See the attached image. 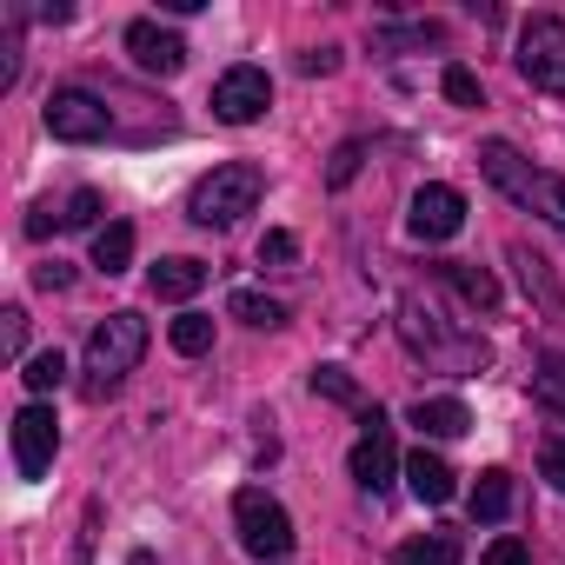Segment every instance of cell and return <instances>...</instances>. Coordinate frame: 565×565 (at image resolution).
<instances>
[{
	"mask_svg": "<svg viewBox=\"0 0 565 565\" xmlns=\"http://www.w3.org/2000/svg\"><path fill=\"white\" fill-rule=\"evenodd\" d=\"M140 360H147V320H140L134 307L107 313V320L87 333V353H81V393H87V399H114Z\"/></svg>",
	"mask_w": 565,
	"mask_h": 565,
	"instance_id": "obj_1",
	"label": "cell"
},
{
	"mask_svg": "<svg viewBox=\"0 0 565 565\" xmlns=\"http://www.w3.org/2000/svg\"><path fill=\"white\" fill-rule=\"evenodd\" d=\"M479 173H486L512 206H525V213H539L545 226H558V233H565V173L532 167L512 140H486V147H479Z\"/></svg>",
	"mask_w": 565,
	"mask_h": 565,
	"instance_id": "obj_2",
	"label": "cell"
},
{
	"mask_svg": "<svg viewBox=\"0 0 565 565\" xmlns=\"http://www.w3.org/2000/svg\"><path fill=\"white\" fill-rule=\"evenodd\" d=\"M259 193H266V173H259L253 160H220L213 173L193 180V193H186V220L206 226V233H226V226H239V220L259 206Z\"/></svg>",
	"mask_w": 565,
	"mask_h": 565,
	"instance_id": "obj_3",
	"label": "cell"
},
{
	"mask_svg": "<svg viewBox=\"0 0 565 565\" xmlns=\"http://www.w3.org/2000/svg\"><path fill=\"white\" fill-rule=\"evenodd\" d=\"M399 340H406L419 360L446 366V373H479V366L492 360V347H486L479 333L452 340V333L439 327V313H433V307H419V300H399Z\"/></svg>",
	"mask_w": 565,
	"mask_h": 565,
	"instance_id": "obj_4",
	"label": "cell"
},
{
	"mask_svg": "<svg viewBox=\"0 0 565 565\" xmlns=\"http://www.w3.org/2000/svg\"><path fill=\"white\" fill-rule=\"evenodd\" d=\"M233 525H239V545L259 558V565H279V558H294V519L287 505H279L266 486H239L233 492Z\"/></svg>",
	"mask_w": 565,
	"mask_h": 565,
	"instance_id": "obj_5",
	"label": "cell"
},
{
	"mask_svg": "<svg viewBox=\"0 0 565 565\" xmlns=\"http://www.w3.org/2000/svg\"><path fill=\"white\" fill-rule=\"evenodd\" d=\"M519 81L565 100V21L558 14H525L519 21V54H512Z\"/></svg>",
	"mask_w": 565,
	"mask_h": 565,
	"instance_id": "obj_6",
	"label": "cell"
},
{
	"mask_svg": "<svg viewBox=\"0 0 565 565\" xmlns=\"http://www.w3.org/2000/svg\"><path fill=\"white\" fill-rule=\"evenodd\" d=\"M41 127L54 140H67V147H94V140L114 134V107L100 94H87V87H54L47 107H41Z\"/></svg>",
	"mask_w": 565,
	"mask_h": 565,
	"instance_id": "obj_7",
	"label": "cell"
},
{
	"mask_svg": "<svg viewBox=\"0 0 565 565\" xmlns=\"http://www.w3.org/2000/svg\"><path fill=\"white\" fill-rule=\"evenodd\" d=\"M8 446H14V472L21 479H47L54 459H61V419H54V406L28 399L14 413V426H8Z\"/></svg>",
	"mask_w": 565,
	"mask_h": 565,
	"instance_id": "obj_8",
	"label": "cell"
},
{
	"mask_svg": "<svg viewBox=\"0 0 565 565\" xmlns=\"http://www.w3.org/2000/svg\"><path fill=\"white\" fill-rule=\"evenodd\" d=\"M266 107H273V74L266 67L239 61L213 81V120L220 127H253V120H266Z\"/></svg>",
	"mask_w": 565,
	"mask_h": 565,
	"instance_id": "obj_9",
	"label": "cell"
},
{
	"mask_svg": "<svg viewBox=\"0 0 565 565\" xmlns=\"http://www.w3.org/2000/svg\"><path fill=\"white\" fill-rule=\"evenodd\" d=\"M347 472H353V486H360V492H373V499L393 486V472H406V466H399V446H393V426H386V413H380V406H366V413H360V446H353Z\"/></svg>",
	"mask_w": 565,
	"mask_h": 565,
	"instance_id": "obj_10",
	"label": "cell"
},
{
	"mask_svg": "<svg viewBox=\"0 0 565 565\" xmlns=\"http://www.w3.org/2000/svg\"><path fill=\"white\" fill-rule=\"evenodd\" d=\"M466 226V193L459 186H446V180H426L419 193H413V206H406V233L413 239H452Z\"/></svg>",
	"mask_w": 565,
	"mask_h": 565,
	"instance_id": "obj_11",
	"label": "cell"
},
{
	"mask_svg": "<svg viewBox=\"0 0 565 565\" xmlns=\"http://www.w3.org/2000/svg\"><path fill=\"white\" fill-rule=\"evenodd\" d=\"M127 54H134V67L153 74V81H173V74L186 67V41H180L173 28H160L153 14L127 21Z\"/></svg>",
	"mask_w": 565,
	"mask_h": 565,
	"instance_id": "obj_12",
	"label": "cell"
},
{
	"mask_svg": "<svg viewBox=\"0 0 565 565\" xmlns=\"http://www.w3.org/2000/svg\"><path fill=\"white\" fill-rule=\"evenodd\" d=\"M512 266H519V287H525V300H532L545 320H565V287H558L552 259H545V253H532L525 239H512Z\"/></svg>",
	"mask_w": 565,
	"mask_h": 565,
	"instance_id": "obj_13",
	"label": "cell"
},
{
	"mask_svg": "<svg viewBox=\"0 0 565 565\" xmlns=\"http://www.w3.org/2000/svg\"><path fill=\"white\" fill-rule=\"evenodd\" d=\"M433 279H446V287H452L472 313H492V307H499V279H492L486 266H472V259H439Z\"/></svg>",
	"mask_w": 565,
	"mask_h": 565,
	"instance_id": "obj_14",
	"label": "cell"
},
{
	"mask_svg": "<svg viewBox=\"0 0 565 565\" xmlns=\"http://www.w3.org/2000/svg\"><path fill=\"white\" fill-rule=\"evenodd\" d=\"M406 486H413V499L419 505H446L452 492H459V479H452V466L433 452V446H419V452H406Z\"/></svg>",
	"mask_w": 565,
	"mask_h": 565,
	"instance_id": "obj_15",
	"label": "cell"
},
{
	"mask_svg": "<svg viewBox=\"0 0 565 565\" xmlns=\"http://www.w3.org/2000/svg\"><path fill=\"white\" fill-rule=\"evenodd\" d=\"M406 419L419 426V439H459V433H472V413H466V399H452V393H439V399H413Z\"/></svg>",
	"mask_w": 565,
	"mask_h": 565,
	"instance_id": "obj_16",
	"label": "cell"
},
{
	"mask_svg": "<svg viewBox=\"0 0 565 565\" xmlns=\"http://www.w3.org/2000/svg\"><path fill=\"white\" fill-rule=\"evenodd\" d=\"M147 287H153V300H193L200 287H206V266L200 259H186V253H173V259H160L153 273H147Z\"/></svg>",
	"mask_w": 565,
	"mask_h": 565,
	"instance_id": "obj_17",
	"label": "cell"
},
{
	"mask_svg": "<svg viewBox=\"0 0 565 565\" xmlns=\"http://www.w3.org/2000/svg\"><path fill=\"white\" fill-rule=\"evenodd\" d=\"M505 512H512V472L505 466H486L479 486H472V519L479 525H499Z\"/></svg>",
	"mask_w": 565,
	"mask_h": 565,
	"instance_id": "obj_18",
	"label": "cell"
},
{
	"mask_svg": "<svg viewBox=\"0 0 565 565\" xmlns=\"http://www.w3.org/2000/svg\"><path fill=\"white\" fill-rule=\"evenodd\" d=\"M532 406L565 426V353H545V360L532 366Z\"/></svg>",
	"mask_w": 565,
	"mask_h": 565,
	"instance_id": "obj_19",
	"label": "cell"
},
{
	"mask_svg": "<svg viewBox=\"0 0 565 565\" xmlns=\"http://www.w3.org/2000/svg\"><path fill=\"white\" fill-rule=\"evenodd\" d=\"M226 313H233L239 327H259V333H279V327H287V307H279L273 294H253V287H239V294L226 300Z\"/></svg>",
	"mask_w": 565,
	"mask_h": 565,
	"instance_id": "obj_20",
	"label": "cell"
},
{
	"mask_svg": "<svg viewBox=\"0 0 565 565\" xmlns=\"http://www.w3.org/2000/svg\"><path fill=\"white\" fill-rule=\"evenodd\" d=\"M399 47H446L439 21H406V28H373V54H399Z\"/></svg>",
	"mask_w": 565,
	"mask_h": 565,
	"instance_id": "obj_21",
	"label": "cell"
},
{
	"mask_svg": "<svg viewBox=\"0 0 565 565\" xmlns=\"http://www.w3.org/2000/svg\"><path fill=\"white\" fill-rule=\"evenodd\" d=\"M94 266H100V273H127V266H134V226H127V220H107V226L94 233Z\"/></svg>",
	"mask_w": 565,
	"mask_h": 565,
	"instance_id": "obj_22",
	"label": "cell"
},
{
	"mask_svg": "<svg viewBox=\"0 0 565 565\" xmlns=\"http://www.w3.org/2000/svg\"><path fill=\"white\" fill-rule=\"evenodd\" d=\"M393 565H459V539H452V532L406 539V545H393Z\"/></svg>",
	"mask_w": 565,
	"mask_h": 565,
	"instance_id": "obj_23",
	"label": "cell"
},
{
	"mask_svg": "<svg viewBox=\"0 0 565 565\" xmlns=\"http://www.w3.org/2000/svg\"><path fill=\"white\" fill-rule=\"evenodd\" d=\"M100 213H107V200H100L94 186H74V193L61 200V233H81V226H94V233H100V226H107Z\"/></svg>",
	"mask_w": 565,
	"mask_h": 565,
	"instance_id": "obj_24",
	"label": "cell"
},
{
	"mask_svg": "<svg viewBox=\"0 0 565 565\" xmlns=\"http://www.w3.org/2000/svg\"><path fill=\"white\" fill-rule=\"evenodd\" d=\"M21 386H28L34 399H47V393H61V386H67V360H61L54 347H47V353H34V360L21 366Z\"/></svg>",
	"mask_w": 565,
	"mask_h": 565,
	"instance_id": "obj_25",
	"label": "cell"
},
{
	"mask_svg": "<svg viewBox=\"0 0 565 565\" xmlns=\"http://www.w3.org/2000/svg\"><path fill=\"white\" fill-rule=\"evenodd\" d=\"M167 340H173V353L200 360V353H213V320H206V313H180V320L167 327Z\"/></svg>",
	"mask_w": 565,
	"mask_h": 565,
	"instance_id": "obj_26",
	"label": "cell"
},
{
	"mask_svg": "<svg viewBox=\"0 0 565 565\" xmlns=\"http://www.w3.org/2000/svg\"><path fill=\"white\" fill-rule=\"evenodd\" d=\"M439 94H446L452 107H486V87H479V74H472V67H459V61L439 74Z\"/></svg>",
	"mask_w": 565,
	"mask_h": 565,
	"instance_id": "obj_27",
	"label": "cell"
},
{
	"mask_svg": "<svg viewBox=\"0 0 565 565\" xmlns=\"http://www.w3.org/2000/svg\"><path fill=\"white\" fill-rule=\"evenodd\" d=\"M313 393L333 399V406H360V380L347 366H313Z\"/></svg>",
	"mask_w": 565,
	"mask_h": 565,
	"instance_id": "obj_28",
	"label": "cell"
},
{
	"mask_svg": "<svg viewBox=\"0 0 565 565\" xmlns=\"http://www.w3.org/2000/svg\"><path fill=\"white\" fill-rule=\"evenodd\" d=\"M360 167H366V140H340V153H333V167H327V186H333V193L353 186Z\"/></svg>",
	"mask_w": 565,
	"mask_h": 565,
	"instance_id": "obj_29",
	"label": "cell"
},
{
	"mask_svg": "<svg viewBox=\"0 0 565 565\" xmlns=\"http://www.w3.org/2000/svg\"><path fill=\"white\" fill-rule=\"evenodd\" d=\"M0 347H8L14 366H28V307H8V313H0Z\"/></svg>",
	"mask_w": 565,
	"mask_h": 565,
	"instance_id": "obj_30",
	"label": "cell"
},
{
	"mask_svg": "<svg viewBox=\"0 0 565 565\" xmlns=\"http://www.w3.org/2000/svg\"><path fill=\"white\" fill-rule=\"evenodd\" d=\"M300 259V239L287 233V226H273L266 239H259V266H294Z\"/></svg>",
	"mask_w": 565,
	"mask_h": 565,
	"instance_id": "obj_31",
	"label": "cell"
},
{
	"mask_svg": "<svg viewBox=\"0 0 565 565\" xmlns=\"http://www.w3.org/2000/svg\"><path fill=\"white\" fill-rule=\"evenodd\" d=\"M539 472H545V479H552V492L565 499V433H552V439L539 446Z\"/></svg>",
	"mask_w": 565,
	"mask_h": 565,
	"instance_id": "obj_32",
	"label": "cell"
},
{
	"mask_svg": "<svg viewBox=\"0 0 565 565\" xmlns=\"http://www.w3.org/2000/svg\"><path fill=\"white\" fill-rule=\"evenodd\" d=\"M486 565H532V545L512 539V532H499V539L486 545Z\"/></svg>",
	"mask_w": 565,
	"mask_h": 565,
	"instance_id": "obj_33",
	"label": "cell"
},
{
	"mask_svg": "<svg viewBox=\"0 0 565 565\" xmlns=\"http://www.w3.org/2000/svg\"><path fill=\"white\" fill-rule=\"evenodd\" d=\"M47 233H61V206H54V200H41V206L28 213V239H47Z\"/></svg>",
	"mask_w": 565,
	"mask_h": 565,
	"instance_id": "obj_34",
	"label": "cell"
},
{
	"mask_svg": "<svg viewBox=\"0 0 565 565\" xmlns=\"http://www.w3.org/2000/svg\"><path fill=\"white\" fill-rule=\"evenodd\" d=\"M34 279H41L47 294H67V287H74V266H67V259H47V266H34Z\"/></svg>",
	"mask_w": 565,
	"mask_h": 565,
	"instance_id": "obj_35",
	"label": "cell"
},
{
	"mask_svg": "<svg viewBox=\"0 0 565 565\" xmlns=\"http://www.w3.org/2000/svg\"><path fill=\"white\" fill-rule=\"evenodd\" d=\"M340 67V47H313V54H300V74H333Z\"/></svg>",
	"mask_w": 565,
	"mask_h": 565,
	"instance_id": "obj_36",
	"label": "cell"
},
{
	"mask_svg": "<svg viewBox=\"0 0 565 565\" xmlns=\"http://www.w3.org/2000/svg\"><path fill=\"white\" fill-rule=\"evenodd\" d=\"M94 519H100V505H87V532H81V552H74V565H94Z\"/></svg>",
	"mask_w": 565,
	"mask_h": 565,
	"instance_id": "obj_37",
	"label": "cell"
},
{
	"mask_svg": "<svg viewBox=\"0 0 565 565\" xmlns=\"http://www.w3.org/2000/svg\"><path fill=\"white\" fill-rule=\"evenodd\" d=\"M74 8H67V0H41V8H34V21H47V28H61Z\"/></svg>",
	"mask_w": 565,
	"mask_h": 565,
	"instance_id": "obj_38",
	"label": "cell"
}]
</instances>
